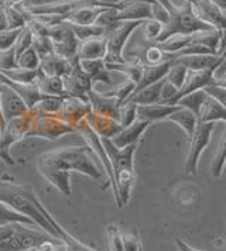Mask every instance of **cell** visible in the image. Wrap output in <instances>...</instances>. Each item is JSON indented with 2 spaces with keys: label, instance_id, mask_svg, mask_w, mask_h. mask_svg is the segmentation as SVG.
Masks as SVG:
<instances>
[{
  "label": "cell",
  "instance_id": "cell-1",
  "mask_svg": "<svg viewBox=\"0 0 226 251\" xmlns=\"http://www.w3.org/2000/svg\"><path fill=\"white\" fill-rule=\"evenodd\" d=\"M37 168L40 171L56 172H78L89 176L95 181L102 178L101 171L95 165L92 152L88 147H61L41 154L37 158Z\"/></svg>",
  "mask_w": 226,
  "mask_h": 251
},
{
  "label": "cell",
  "instance_id": "cell-2",
  "mask_svg": "<svg viewBox=\"0 0 226 251\" xmlns=\"http://www.w3.org/2000/svg\"><path fill=\"white\" fill-rule=\"evenodd\" d=\"M0 201L11 206L14 210L30 217L34 223L53 237H58L56 228L47 220L41 210V201L30 185L0 182ZM59 239V237H58Z\"/></svg>",
  "mask_w": 226,
  "mask_h": 251
},
{
  "label": "cell",
  "instance_id": "cell-3",
  "mask_svg": "<svg viewBox=\"0 0 226 251\" xmlns=\"http://www.w3.org/2000/svg\"><path fill=\"white\" fill-rule=\"evenodd\" d=\"M169 14V22L163 25V30L156 40V43H163L172 35H190L195 34V33L216 30L211 24L202 22L194 13L190 3H187V1H182L181 6L174 4Z\"/></svg>",
  "mask_w": 226,
  "mask_h": 251
},
{
  "label": "cell",
  "instance_id": "cell-4",
  "mask_svg": "<svg viewBox=\"0 0 226 251\" xmlns=\"http://www.w3.org/2000/svg\"><path fill=\"white\" fill-rule=\"evenodd\" d=\"M34 119H35V110L31 109L20 117H16L7 122L4 128L0 131V160L6 165L16 164V161L10 155L11 146L23 138L28 137Z\"/></svg>",
  "mask_w": 226,
  "mask_h": 251
},
{
  "label": "cell",
  "instance_id": "cell-5",
  "mask_svg": "<svg viewBox=\"0 0 226 251\" xmlns=\"http://www.w3.org/2000/svg\"><path fill=\"white\" fill-rule=\"evenodd\" d=\"M144 22H119L111 30L105 33L106 38V64H122L124 62L123 50L132 34Z\"/></svg>",
  "mask_w": 226,
  "mask_h": 251
},
{
  "label": "cell",
  "instance_id": "cell-6",
  "mask_svg": "<svg viewBox=\"0 0 226 251\" xmlns=\"http://www.w3.org/2000/svg\"><path fill=\"white\" fill-rule=\"evenodd\" d=\"M71 133H75L74 128L58 113H40L38 110H35V119L28 137L58 140L59 137Z\"/></svg>",
  "mask_w": 226,
  "mask_h": 251
},
{
  "label": "cell",
  "instance_id": "cell-7",
  "mask_svg": "<svg viewBox=\"0 0 226 251\" xmlns=\"http://www.w3.org/2000/svg\"><path fill=\"white\" fill-rule=\"evenodd\" d=\"M74 130H75V134H79L81 137L85 140L86 147L90 150V152H92L95 157H98L99 161H101L102 168H103V171L106 172V176H108L106 183L103 185V188H108V186L111 185L113 191L114 182H113L112 164H111V160H109V157H108V154H106V150L103 147L102 138L90 128V126L88 125V122H86L85 119L81 120L78 125L74 127Z\"/></svg>",
  "mask_w": 226,
  "mask_h": 251
},
{
  "label": "cell",
  "instance_id": "cell-8",
  "mask_svg": "<svg viewBox=\"0 0 226 251\" xmlns=\"http://www.w3.org/2000/svg\"><path fill=\"white\" fill-rule=\"evenodd\" d=\"M214 126L215 123H199L198 122L194 134L190 137V150H188V155L185 160V172L187 174H190V175L197 174L199 158L211 141Z\"/></svg>",
  "mask_w": 226,
  "mask_h": 251
},
{
  "label": "cell",
  "instance_id": "cell-9",
  "mask_svg": "<svg viewBox=\"0 0 226 251\" xmlns=\"http://www.w3.org/2000/svg\"><path fill=\"white\" fill-rule=\"evenodd\" d=\"M48 38L53 43V52L65 58V59H74L78 57L79 40L75 37L74 31L71 30L67 22L56 25L50 30Z\"/></svg>",
  "mask_w": 226,
  "mask_h": 251
},
{
  "label": "cell",
  "instance_id": "cell-10",
  "mask_svg": "<svg viewBox=\"0 0 226 251\" xmlns=\"http://www.w3.org/2000/svg\"><path fill=\"white\" fill-rule=\"evenodd\" d=\"M62 83L65 96H75L84 100H88V92L93 89V83L90 78L81 68L79 58L74 62L69 72L62 76Z\"/></svg>",
  "mask_w": 226,
  "mask_h": 251
},
{
  "label": "cell",
  "instance_id": "cell-11",
  "mask_svg": "<svg viewBox=\"0 0 226 251\" xmlns=\"http://www.w3.org/2000/svg\"><path fill=\"white\" fill-rule=\"evenodd\" d=\"M0 109L6 123L28 112V107L26 106L22 98L10 86L1 82H0Z\"/></svg>",
  "mask_w": 226,
  "mask_h": 251
},
{
  "label": "cell",
  "instance_id": "cell-12",
  "mask_svg": "<svg viewBox=\"0 0 226 251\" xmlns=\"http://www.w3.org/2000/svg\"><path fill=\"white\" fill-rule=\"evenodd\" d=\"M190 3L194 13L205 23L211 24L216 30L226 28V14L211 0H182Z\"/></svg>",
  "mask_w": 226,
  "mask_h": 251
},
{
  "label": "cell",
  "instance_id": "cell-13",
  "mask_svg": "<svg viewBox=\"0 0 226 251\" xmlns=\"http://www.w3.org/2000/svg\"><path fill=\"white\" fill-rule=\"evenodd\" d=\"M92 110H90V104L88 100L79 99V98H75V96H65L58 114L74 128Z\"/></svg>",
  "mask_w": 226,
  "mask_h": 251
},
{
  "label": "cell",
  "instance_id": "cell-14",
  "mask_svg": "<svg viewBox=\"0 0 226 251\" xmlns=\"http://www.w3.org/2000/svg\"><path fill=\"white\" fill-rule=\"evenodd\" d=\"M103 7L98 0H84L71 13H68L65 22L75 25H90L95 24V20L101 14Z\"/></svg>",
  "mask_w": 226,
  "mask_h": 251
},
{
  "label": "cell",
  "instance_id": "cell-15",
  "mask_svg": "<svg viewBox=\"0 0 226 251\" xmlns=\"http://www.w3.org/2000/svg\"><path fill=\"white\" fill-rule=\"evenodd\" d=\"M215 82V71L212 69H205V71H190L188 69V74H187V78L184 85L180 88V91L177 92V96L174 99L172 104H175L177 100L188 95L192 92L202 91L205 88L214 85Z\"/></svg>",
  "mask_w": 226,
  "mask_h": 251
},
{
  "label": "cell",
  "instance_id": "cell-16",
  "mask_svg": "<svg viewBox=\"0 0 226 251\" xmlns=\"http://www.w3.org/2000/svg\"><path fill=\"white\" fill-rule=\"evenodd\" d=\"M88 102L90 104V110L93 113L112 117V119H119V109L122 103L119 102L116 98L105 95L99 91L90 89L88 92Z\"/></svg>",
  "mask_w": 226,
  "mask_h": 251
},
{
  "label": "cell",
  "instance_id": "cell-17",
  "mask_svg": "<svg viewBox=\"0 0 226 251\" xmlns=\"http://www.w3.org/2000/svg\"><path fill=\"white\" fill-rule=\"evenodd\" d=\"M150 126L148 122H143V120H136L133 125L123 127L116 136L111 138L113 146H116L117 149H124L133 144H139L141 136L144 134L147 127Z\"/></svg>",
  "mask_w": 226,
  "mask_h": 251
},
{
  "label": "cell",
  "instance_id": "cell-18",
  "mask_svg": "<svg viewBox=\"0 0 226 251\" xmlns=\"http://www.w3.org/2000/svg\"><path fill=\"white\" fill-rule=\"evenodd\" d=\"M85 120L88 122L90 128L101 138H113L123 128L116 119L101 116V114H96L93 112H90L85 117Z\"/></svg>",
  "mask_w": 226,
  "mask_h": 251
},
{
  "label": "cell",
  "instance_id": "cell-19",
  "mask_svg": "<svg viewBox=\"0 0 226 251\" xmlns=\"http://www.w3.org/2000/svg\"><path fill=\"white\" fill-rule=\"evenodd\" d=\"M177 104L166 103H153V104H140L137 106V120L148 122L150 125L154 122L166 120L174 110H177Z\"/></svg>",
  "mask_w": 226,
  "mask_h": 251
},
{
  "label": "cell",
  "instance_id": "cell-20",
  "mask_svg": "<svg viewBox=\"0 0 226 251\" xmlns=\"http://www.w3.org/2000/svg\"><path fill=\"white\" fill-rule=\"evenodd\" d=\"M77 59H78V57L74 58V59H65V58L59 57V55L53 52V54L40 59V68L38 69L48 76L62 78L65 74L69 72V69L72 68V65Z\"/></svg>",
  "mask_w": 226,
  "mask_h": 251
},
{
  "label": "cell",
  "instance_id": "cell-21",
  "mask_svg": "<svg viewBox=\"0 0 226 251\" xmlns=\"http://www.w3.org/2000/svg\"><path fill=\"white\" fill-rule=\"evenodd\" d=\"M172 61H177L178 64L184 65L190 71H205L212 69L216 71L222 62V55L216 54H205V55H187V57H178Z\"/></svg>",
  "mask_w": 226,
  "mask_h": 251
},
{
  "label": "cell",
  "instance_id": "cell-22",
  "mask_svg": "<svg viewBox=\"0 0 226 251\" xmlns=\"http://www.w3.org/2000/svg\"><path fill=\"white\" fill-rule=\"evenodd\" d=\"M0 82L1 83H4V85H7V86H10L13 91L16 92L20 98H22L24 103H26V106L28 107V110H31L34 109V106L38 103V100L44 96L41 92L37 89V86H35V83L33 85H22V83H16V82H13L9 78H6L1 72H0Z\"/></svg>",
  "mask_w": 226,
  "mask_h": 251
},
{
  "label": "cell",
  "instance_id": "cell-23",
  "mask_svg": "<svg viewBox=\"0 0 226 251\" xmlns=\"http://www.w3.org/2000/svg\"><path fill=\"white\" fill-rule=\"evenodd\" d=\"M171 67V61H166V62H161L157 65H144L143 64V72H141V78L137 82L136 85L135 92L141 91L143 88H147L153 83H156L158 80H163L167 74H169V69ZM133 92V93H135ZM132 93V95H133Z\"/></svg>",
  "mask_w": 226,
  "mask_h": 251
},
{
  "label": "cell",
  "instance_id": "cell-24",
  "mask_svg": "<svg viewBox=\"0 0 226 251\" xmlns=\"http://www.w3.org/2000/svg\"><path fill=\"white\" fill-rule=\"evenodd\" d=\"M79 64L84 72L90 78L92 83L102 82L105 85H111V71L106 68L105 59H79Z\"/></svg>",
  "mask_w": 226,
  "mask_h": 251
},
{
  "label": "cell",
  "instance_id": "cell-25",
  "mask_svg": "<svg viewBox=\"0 0 226 251\" xmlns=\"http://www.w3.org/2000/svg\"><path fill=\"white\" fill-rule=\"evenodd\" d=\"M106 55V38L92 37L88 40L79 41V59H105Z\"/></svg>",
  "mask_w": 226,
  "mask_h": 251
},
{
  "label": "cell",
  "instance_id": "cell-26",
  "mask_svg": "<svg viewBox=\"0 0 226 251\" xmlns=\"http://www.w3.org/2000/svg\"><path fill=\"white\" fill-rule=\"evenodd\" d=\"M199 123H215V122H225L226 123V109L219 102H216L209 95L206 96L202 103L199 113H198Z\"/></svg>",
  "mask_w": 226,
  "mask_h": 251
},
{
  "label": "cell",
  "instance_id": "cell-27",
  "mask_svg": "<svg viewBox=\"0 0 226 251\" xmlns=\"http://www.w3.org/2000/svg\"><path fill=\"white\" fill-rule=\"evenodd\" d=\"M166 120L172 122V123H175L177 126H180L188 137H191L192 134H194V131L197 128V125H198L197 114H194L191 110H188L185 107H181V106H178L177 110H174Z\"/></svg>",
  "mask_w": 226,
  "mask_h": 251
},
{
  "label": "cell",
  "instance_id": "cell-28",
  "mask_svg": "<svg viewBox=\"0 0 226 251\" xmlns=\"http://www.w3.org/2000/svg\"><path fill=\"white\" fill-rule=\"evenodd\" d=\"M3 12H4V16H6V20H7L9 30H20V28H24L28 23L30 14L26 12V9L23 7L22 4L6 3L3 6Z\"/></svg>",
  "mask_w": 226,
  "mask_h": 251
},
{
  "label": "cell",
  "instance_id": "cell-29",
  "mask_svg": "<svg viewBox=\"0 0 226 251\" xmlns=\"http://www.w3.org/2000/svg\"><path fill=\"white\" fill-rule=\"evenodd\" d=\"M35 86L43 95L65 96L62 78H59V76H48V75L43 74L40 69H38V76H37V80H35Z\"/></svg>",
  "mask_w": 226,
  "mask_h": 251
},
{
  "label": "cell",
  "instance_id": "cell-30",
  "mask_svg": "<svg viewBox=\"0 0 226 251\" xmlns=\"http://www.w3.org/2000/svg\"><path fill=\"white\" fill-rule=\"evenodd\" d=\"M164 80H158L156 83L147 86V88H143L141 91L135 92L126 102H132L136 103L137 106L140 104H153V103H160V96H161V88H163V83Z\"/></svg>",
  "mask_w": 226,
  "mask_h": 251
},
{
  "label": "cell",
  "instance_id": "cell-31",
  "mask_svg": "<svg viewBox=\"0 0 226 251\" xmlns=\"http://www.w3.org/2000/svg\"><path fill=\"white\" fill-rule=\"evenodd\" d=\"M13 223H20V225H27V226H37L30 217L19 213L11 206H9L7 203H4V202L0 201V226L13 225Z\"/></svg>",
  "mask_w": 226,
  "mask_h": 251
},
{
  "label": "cell",
  "instance_id": "cell-32",
  "mask_svg": "<svg viewBox=\"0 0 226 251\" xmlns=\"http://www.w3.org/2000/svg\"><path fill=\"white\" fill-rule=\"evenodd\" d=\"M226 164V127L222 137L219 140V144L215 150L214 160L211 164V174L214 178H219L224 172V167Z\"/></svg>",
  "mask_w": 226,
  "mask_h": 251
},
{
  "label": "cell",
  "instance_id": "cell-33",
  "mask_svg": "<svg viewBox=\"0 0 226 251\" xmlns=\"http://www.w3.org/2000/svg\"><path fill=\"white\" fill-rule=\"evenodd\" d=\"M206 96H208V93L205 92V89H202V91L192 92V93H188V95H185V96L180 98L175 104H178V106H181V107H185V109L191 110L192 113L197 114V117H198L199 109H201L202 103L205 102Z\"/></svg>",
  "mask_w": 226,
  "mask_h": 251
},
{
  "label": "cell",
  "instance_id": "cell-34",
  "mask_svg": "<svg viewBox=\"0 0 226 251\" xmlns=\"http://www.w3.org/2000/svg\"><path fill=\"white\" fill-rule=\"evenodd\" d=\"M1 72V71H0ZM6 78H9L16 83H22V85H33L37 80L38 76V69L31 71V69H23V68H14L10 71H4L1 72Z\"/></svg>",
  "mask_w": 226,
  "mask_h": 251
},
{
  "label": "cell",
  "instance_id": "cell-35",
  "mask_svg": "<svg viewBox=\"0 0 226 251\" xmlns=\"http://www.w3.org/2000/svg\"><path fill=\"white\" fill-rule=\"evenodd\" d=\"M65 96H50V95H44L38 103L34 106L35 110H38L40 113H58L62 102H64Z\"/></svg>",
  "mask_w": 226,
  "mask_h": 251
},
{
  "label": "cell",
  "instance_id": "cell-36",
  "mask_svg": "<svg viewBox=\"0 0 226 251\" xmlns=\"http://www.w3.org/2000/svg\"><path fill=\"white\" fill-rule=\"evenodd\" d=\"M69 24L71 30L74 31L75 37L79 41L88 40L92 37H105V28H102L96 24H90V25H75V24Z\"/></svg>",
  "mask_w": 226,
  "mask_h": 251
},
{
  "label": "cell",
  "instance_id": "cell-37",
  "mask_svg": "<svg viewBox=\"0 0 226 251\" xmlns=\"http://www.w3.org/2000/svg\"><path fill=\"white\" fill-rule=\"evenodd\" d=\"M187 74H188V69L185 68L184 65L178 64L177 61H171V67H170L169 74L166 76V80L171 85H174L180 91V88L185 82Z\"/></svg>",
  "mask_w": 226,
  "mask_h": 251
},
{
  "label": "cell",
  "instance_id": "cell-38",
  "mask_svg": "<svg viewBox=\"0 0 226 251\" xmlns=\"http://www.w3.org/2000/svg\"><path fill=\"white\" fill-rule=\"evenodd\" d=\"M17 67L23 69H31V71L40 68V57L33 47L27 48L17 57Z\"/></svg>",
  "mask_w": 226,
  "mask_h": 251
},
{
  "label": "cell",
  "instance_id": "cell-39",
  "mask_svg": "<svg viewBox=\"0 0 226 251\" xmlns=\"http://www.w3.org/2000/svg\"><path fill=\"white\" fill-rule=\"evenodd\" d=\"M136 120H137V104L132 102L122 103L119 109V119H117L120 126L127 127V126L133 125Z\"/></svg>",
  "mask_w": 226,
  "mask_h": 251
},
{
  "label": "cell",
  "instance_id": "cell-40",
  "mask_svg": "<svg viewBox=\"0 0 226 251\" xmlns=\"http://www.w3.org/2000/svg\"><path fill=\"white\" fill-rule=\"evenodd\" d=\"M33 31L30 30L28 25H26L24 28H22L20 34H19L16 43H14V46H13L14 47V51H16V58L19 57L23 51H26L27 48H30V47L33 46Z\"/></svg>",
  "mask_w": 226,
  "mask_h": 251
},
{
  "label": "cell",
  "instance_id": "cell-41",
  "mask_svg": "<svg viewBox=\"0 0 226 251\" xmlns=\"http://www.w3.org/2000/svg\"><path fill=\"white\" fill-rule=\"evenodd\" d=\"M108 246L109 251H123V233L114 225L108 226Z\"/></svg>",
  "mask_w": 226,
  "mask_h": 251
},
{
  "label": "cell",
  "instance_id": "cell-42",
  "mask_svg": "<svg viewBox=\"0 0 226 251\" xmlns=\"http://www.w3.org/2000/svg\"><path fill=\"white\" fill-rule=\"evenodd\" d=\"M31 47L38 54L40 59L53 54V43H51V40L48 37H44V35H34L33 46Z\"/></svg>",
  "mask_w": 226,
  "mask_h": 251
},
{
  "label": "cell",
  "instance_id": "cell-43",
  "mask_svg": "<svg viewBox=\"0 0 226 251\" xmlns=\"http://www.w3.org/2000/svg\"><path fill=\"white\" fill-rule=\"evenodd\" d=\"M14 68H19L14 47L4 50V51H0V71L4 72V71H10Z\"/></svg>",
  "mask_w": 226,
  "mask_h": 251
},
{
  "label": "cell",
  "instance_id": "cell-44",
  "mask_svg": "<svg viewBox=\"0 0 226 251\" xmlns=\"http://www.w3.org/2000/svg\"><path fill=\"white\" fill-rule=\"evenodd\" d=\"M22 28L20 30H6V31H1L0 33V51H4V50H9L11 47L14 46L17 37L20 34Z\"/></svg>",
  "mask_w": 226,
  "mask_h": 251
},
{
  "label": "cell",
  "instance_id": "cell-45",
  "mask_svg": "<svg viewBox=\"0 0 226 251\" xmlns=\"http://www.w3.org/2000/svg\"><path fill=\"white\" fill-rule=\"evenodd\" d=\"M205 92L211 96V98H214L216 102H219L226 109V89L225 88H221V86H218V85H211V86H208V88H205Z\"/></svg>",
  "mask_w": 226,
  "mask_h": 251
},
{
  "label": "cell",
  "instance_id": "cell-46",
  "mask_svg": "<svg viewBox=\"0 0 226 251\" xmlns=\"http://www.w3.org/2000/svg\"><path fill=\"white\" fill-rule=\"evenodd\" d=\"M226 74V50L225 52L222 54V62H221V65L218 67V69L215 71V78H219V76H222V75H225Z\"/></svg>",
  "mask_w": 226,
  "mask_h": 251
},
{
  "label": "cell",
  "instance_id": "cell-47",
  "mask_svg": "<svg viewBox=\"0 0 226 251\" xmlns=\"http://www.w3.org/2000/svg\"><path fill=\"white\" fill-rule=\"evenodd\" d=\"M175 244H177V247H178V250L180 251H201V250H198V249H194V247H191L190 244H187L185 241H182L180 237H177V239H175Z\"/></svg>",
  "mask_w": 226,
  "mask_h": 251
},
{
  "label": "cell",
  "instance_id": "cell-48",
  "mask_svg": "<svg viewBox=\"0 0 226 251\" xmlns=\"http://www.w3.org/2000/svg\"><path fill=\"white\" fill-rule=\"evenodd\" d=\"M98 1L101 3L103 7H116V9H119L120 3L123 0H98Z\"/></svg>",
  "mask_w": 226,
  "mask_h": 251
},
{
  "label": "cell",
  "instance_id": "cell-49",
  "mask_svg": "<svg viewBox=\"0 0 226 251\" xmlns=\"http://www.w3.org/2000/svg\"><path fill=\"white\" fill-rule=\"evenodd\" d=\"M6 30H9V27H7V20H6V16H4L3 9H0V33H1V31H6Z\"/></svg>",
  "mask_w": 226,
  "mask_h": 251
},
{
  "label": "cell",
  "instance_id": "cell-50",
  "mask_svg": "<svg viewBox=\"0 0 226 251\" xmlns=\"http://www.w3.org/2000/svg\"><path fill=\"white\" fill-rule=\"evenodd\" d=\"M215 85H218V86H221V88H225L226 89V74L225 75H222V76H219V78H215Z\"/></svg>",
  "mask_w": 226,
  "mask_h": 251
},
{
  "label": "cell",
  "instance_id": "cell-51",
  "mask_svg": "<svg viewBox=\"0 0 226 251\" xmlns=\"http://www.w3.org/2000/svg\"><path fill=\"white\" fill-rule=\"evenodd\" d=\"M211 1L226 14V0H211Z\"/></svg>",
  "mask_w": 226,
  "mask_h": 251
},
{
  "label": "cell",
  "instance_id": "cell-52",
  "mask_svg": "<svg viewBox=\"0 0 226 251\" xmlns=\"http://www.w3.org/2000/svg\"><path fill=\"white\" fill-rule=\"evenodd\" d=\"M53 1H61V0H35L33 4H44V3H53ZM31 6V4H28Z\"/></svg>",
  "mask_w": 226,
  "mask_h": 251
}]
</instances>
